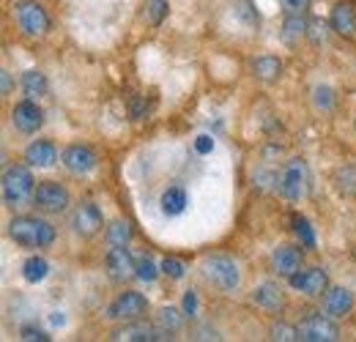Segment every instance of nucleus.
Instances as JSON below:
<instances>
[{
	"label": "nucleus",
	"instance_id": "1",
	"mask_svg": "<svg viewBox=\"0 0 356 342\" xmlns=\"http://www.w3.org/2000/svg\"><path fill=\"white\" fill-rule=\"evenodd\" d=\"M8 236L19 247L42 250L55 241V227H52V222H47L42 216H14L8 222Z\"/></svg>",
	"mask_w": 356,
	"mask_h": 342
},
{
	"label": "nucleus",
	"instance_id": "2",
	"mask_svg": "<svg viewBox=\"0 0 356 342\" xmlns=\"http://www.w3.org/2000/svg\"><path fill=\"white\" fill-rule=\"evenodd\" d=\"M36 197V181L28 168L14 165L3 172V200L11 209H19L25 203H31Z\"/></svg>",
	"mask_w": 356,
	"mask_h": 342
},
{
	"label": "nucleus",
	"instance_id": "3",
	"mask_svg": "<svg viewBox=\"0 0 356 342\" xmlns=\"http://www.w3.org/2000/svg\"><path fill=\"white\" fill-rule=\"evenodd\" d=\"M310 165L305 159H288L282 165V170L277 175V189L288 197V200H302L310 195Z\"/></svg>",
	"mask_w": 356,
	"mask_h": 342
},
{
	"label": "nucleus",
	"instance_id": "4",
	"mask_svg": "<svg viewBox=\"0 0 356 342\" xmlns=\"http://www.w3.org/2000/svg\"><path fill=\"white\" fill-rule=\"evenodd\" d=\"M14 19H17L19 31L31 39H39L49 31V17H47L44 6L36 0H17L14 3Z\"/></svg>",
	"mask_w": 356,
	"mask_h": 342
},
{
	"label": "nucleus",
	"instance_id": "5",
	"mask_svg": "<svg viewBox=\"0 0 356 342\" xmlns=\"http://www.w3.org/2000/svg\"><path fill=\"white\" fill-rule=\"evenodd\" d=\"M203 271H206L209 282H211V285H217V288H220V291H225V293H230V291H236V288L241 285V271H238V263H236L233 257H227V255L206 257Z\"/></svg>",
	"mask_w": 356,
	"mask_h": 342
},
{
	"label": "nucleus",
	"instance_id": "6",
	"mask_svg": "<svg viewBox=\"0 0 356 342\" xmlns=\"http://www.w3.org/2000/svg\"><path fill=\"white\" fill-rule=\"evenodd\" d=\"M148 312V299L137 291H127L107 307V318L118 320V323H129V320H143V315Z\"/></svg>",
	"mask_w": 356,
	"mask_h": 342
},
{
	"label": "nucleus",
	"instance_id": "7",
	"mask_svg": "<svg viewBox=\"0 0 356 342\" xmlns=\"http://www.w3.org/2000/svg\"><path fill=\"white\" fill-rule=\"evenodd\" d=\"M33 206L44 214H60L66 211L69 206V189L60 186L58 181H42L36 186V197H33Z\"/></svg>",
	"mask_w": 356,
	"mask_h": 342
},
{
	"label": "nucleus",
	"instance_id": "8",
	"mask_svg": "<svg viewBox=\"0 0 356 342\" xmlns=\"http://www.w3.org/2000/svg\"><path fill=\"white\" fill-rule=\"evenodd\" d=\"M296 329H299V340H305V342L340 340V329H337L329 318H323V315H307Z\"/></svg>",
	"mask_w": 356,
	"mask_h": 342
},
{
	"label": "nucleus",
	"instance_id": "9",
	"mask_svg": "<svg viewBox=\"0 0 356 342\" xmlns=\"http://www.w3.org/2000/svg\"><path fill=\"white\" fill-rule=\"evenodd\" d=\"M110 340H127V342H156V340H173L170 337V332H165V329H154V326H148V323H140V320H129V323H124V326H118V329H113L110 332Z\"/></svg>",
	"mask_w": 356,
	"mask_h": 342
},
{
	"label": "nucleus",
	"instance_id": "10",
	"mask_svg": "<svg viewBox=\"0 0 356 342\" xmlns=\"http://www.w3.org/2000/svg\"><path fill=\"white\" fill-rule=\"evenodd\" d=\"M107 274H110V279L113 282H118V285H124V282H129L137 277V263H134L132 252L127 250V247H113L110 252H107Z\"/></svg>",
	"mask_w": 356,
	"mask_h": 342
},
{
	"label": "nucleus",
	"instance_id": "11",
	"mask_svg": "<svg viewBox=\"0 0 356 342\" xmlns=\"http://www.w3.org/2000/svg\"><path fill=\"white\" fill-rule=\"evenodd\" d=\"M288 282H291L293 291H299V293H305V296H310V299H318V296H323V293L329 291V277H326L323 268L296 271Z\"/></svg>",
	"mask_w": 356,
	"mask_h": 342
},
{
	"label": "nucleus",
	"instance_id": "12",
	"mask_svg": "<svg viewBox=\"0 0 356 342\" xmlns=\"http://www.w3.org/2000/svg\"><path fill=\"white\" fill-rule=\"evenodd\" d=\"M72 227H74L83 238L99 236L102 227H104V216L99 211V206H93V203H80L74 216H72Z\"/></svg>",
	"mask_w": 356,
	"mask_h": 342
},
{
	"label": "nucleus",
	"instance_id": "13",
	"mask_svg": "<svg viewBox=\"0 0 356 342\" xmlns=\"http://www.w3.org/2000/svg\"><path fill=\"white\" fill-rule=\"evenodd\" d=\"M11 121H14V127L19 129L22 134H33V131H39V127L44 124V113H42V107L33 99H25V101L14 104Z\"/></svg>",
	"mask_w": 356,
	"mask_h": 342
},
{
	"label": "nucleus",
	"instance_id": "14",
	"mask_svg": "<svg viewBox=\"0 0 356 342\" xmlns=\"http://www.w3.org/2000/svg\"><path fill=\"white\" fill-rule=\"evenodd\" d=\"M302 263H305V255L296 247L282 244V247H277L271 252V271L280 274V277H285V279H291L296 271H302Z\"/></svg>",
	"mask_w": 356,
	"mask_h": 342
},
{
	"label": "nucleus",
	"instance_id": "15",
	"mask_svg": "<svg viewBox=\"0 0 356 342\" xmlns=\"http://www.w3.org/2000/svg\"><path fill=\"white\" fill-rule=\"evenodd\" d=\"M60 159H63V168L69 172H74V175H88L96 168V154L90 151L88 145H83V142L69 145Z\"/></svg>",
	"mask_w": 356,
	"mask_h": 342
},
{
	"label": "nucleus",
	"instance_id": "16",
	"mask_svg": "<svg viewBox=\"0 0 356 342\" xmlns=\"http://www.w3.org/2000/svg\"><path fill=\"white\" fill-rule=\"evenodd\" d=\"M351 307H354V296L346 288H329L323 293V312L329 318H346L351 312Z\"/></svg>",
	"mask_w": 356,
	"mask_h": 342
},
{
	"label": "nucleus",
	"instance_id": "17",
	"mask_svg": "<svg viewBox=\"0 0 356 342\" xmlns=\"http://www.w3.org/2000/svg\"><path fill=\"white\" fill-rule=\"evenodd\" d=\"M332 31L346 36V39H354L356 36V11L351 3H337L332 8Z\"/></svg>",
	"mask_w": 356,
	"mask_h": 342
},
{
	"label": "nucleus",
	"instance_id": "18",
	"mask_svg": "<svg viewBox=\"0 0 356 342\" xmlns=\"http://www.w3.org/2000/svg\"><path fill=\"white\" fill-rule=\"evenodd\" d=\"M25 162L31 168H52L58 162V148L49 142V140H36L28 145L25 151Z\"/></svg>",
	"mask_w": 356,
	"mask_h": 342
},
{
	"label": "nucleus",
	"instance_id": "19",
	"mask_svg": "<svg viewBox=\"0 0 356 342\" xmlns=\"http://www.w3.org/2000/svg\"><path fill=\"white\" fill-rule=\"evenodd\" d=\"M252 301H255L261 309H266V312H280V309L285 307V296H282L280 285H274V282L258 285V288L252 291Z\"/></svg>",
	"mask_w": 356,
	"mask_h": 342
},
{
	"label": "nucleus",
	"instance_id": "20",
	"mask_svg": "<svg viewBox=\"0 0 356 342\" xmlns=\"http://www.w3.org/2000/svg\"><path fill=\"white\" fill-rule=\"evenodd\" d=\"M252 74L261 83H277L282 77V60L277 55H261L252 60Z\"/></svg>",
	"mask_w": 356,
	"mask_h": 342
},
{
	"label": "nucleus",
	"instance_id": "21",
	"mask_svg": "<svg viewBox=\"0 0 356 342\" xmlns=\"http://www.w3.org/2000/svg\"><path fill=\"white\" fill-rule=\"evenodd\" d=\"M159 206H162V214L165 216L184 214V209H186V192H184L181 186H170V189H165V192H162Z\"/></svg>",
	"mask_w": 356,
	"mask_h": 342
},
{
	"label": "nucleus",
	"instance_id": "22",
	"mask_svg": "<svg viewBox=\"0 0 356 342\" xmlns=\"http://www.w3.org/2000/svg\"><path fill=\"white\" fill-rule=\"evenodd\" d=\"M107 241L110 247H127L132 241V225L124 219H115L107 225Z\"/></svg>",
	"mask_w": 356,
	"mask_h": 342
},
{
	"label": "nucleus",
	"instance_id": "23",
	"mask_svg": "<svg viewBox=\"0 0 356 342\" xmlns=\"http://www.w3.org/2000/svg\"><path fill=\"white\" fill-rule=\"evenodd\" d=\"M168 17V0H143V22L156 28Z\"/></svg>",
	"mask_w": 356,
	"mask_h": 342
},
{
	"label": "nucleus",
	"instance_id": "24",
	"mask_svg": "<svg viewBox=\"0 0 356 342\" xmlns=\"http://www.w3.org/2000/svg\"><path fill=\"white\" fill-rule=\"evenodd\" d=\"M334 186L340 195L346 197H354L356 195V165H346L334 172Z\"/></svg>",
	"mask_w": 356,
	"mask_h": 342
},
{
	"label": "nucleus",
	"instance_id": "25",
	"mask_svg": "<svg viewBox=\"0 0 356 342\" xmlns=\"http://www.w3.org/2000/svg\"><path fill=\"white\" fill-rule=\"evenodd\" d=\"M47 271H49V266H47L44 257H28L25 260V266H22V277H25V282H31V285H36V282H42L47 277Z\"/></svg>",
	"mask_w": 356,
	"mask_h": 342
},
{
	"label": "nucleus",
	"instance_id": "26",
	"mask_svg": "<svg viewBox=\"0 0 356 342\" xmlns=\"http://www.w3.org/2000/svg\"><path fill=\"white\" fill-rule=\"evenodd\" d=\"M22 88H25V96L28 99H39V96H44L47 93V77L42 72H25V77H22Z\"/></svg>",
	"mask_w": 356,
	"mask_h": 342
},
{
	"label": "nucleus",
	"instance_id": "27",
	"mask_svg": "<svg viewBox=\"0 0 356 342\" xmlns=\"http://www.w3.org/2000/svg\"><path fill=\"white\" fill-rule=\"evenodd\" d=\"M181 323H184V315L178 312L176 307H162V309L156 312V326L165 329V332H170V334L181 329Z\"/></svg>",
	"mask_w": 356,
	"mask_h": 342
},
{
	"label": "nucleus",
	"instance_id": "28",
	"mask_svg": "<svg viewBox=\"0 0 356 342\" xmlns=\"http://www.w3.org/2000/svg\"><path fill=\"white\" fill-rule=\"evenodd\" d=\"M302 36H307V19L302 17V14H288V19H285V39L288 42H296V39H302Z\"/></svg>",
	"mask_w": 356,
	"mask_h": 342
},
{
	"label": "nucleus",
	"instance_id": "29",
	"mask_svg": "<svg viewBox=\"0 0 356 342\" xmlns=\"http://www.w3.org/2000/svg\"><path fill=\"white\" fill-rule=\"evenodd\" d=\"M293 230H296V236L302 238V244H305L307 250L315 247V233H312L310 222H307L305 216H293Z\"/></svg>",
	"mask_w": 356,
	"mask_h": 342
},
{
	"label": "nucleus",
	"instance_id": "30",
	"mask_svg": "<svg viewBox=\"0 0 356 342\" xmlns=\"http://www.w3.org/2000/svg\"><path fill=\"white\" fill-rule=\"evenodd\" d=\"M159 271H162V268H156L151 257H140V260H137V279H143V282H154V279L159 277Z\"/></svg>",
	"mask_w": 356,
	"mask_h": 342
},
{
	"label": "nucleus",
	"instance_id": "31",
	"mask_svg": "<svg viewBox=\"0 0 356 342\" xmlns=\"http://www.w3.org/2000/svg\"><path fill=\"white\" fill-rule=\"evenodd\" d=\"M268 334H271V340H282V342L299 340V329H293V326H288V323H274Z\"/></svg>",
	"mask_w": 356,
	"mask_h": 342
},
{
	"label": "nucleus",
	"instance_id": "32",
	"mask_svg": "<svg viewBox=\"0 0 356 342\" xmlns=\"http://www.w3.org/2000/svg\"><path fill=\"white\" fill-rule=\"evenodd\" d=\"M159 268H162V274H168L170 279H181V277L186 274V266H184L178 257H165Z\"/></svg>",
	"mask_w": 356,
	"mask_h": 342
},
{
	"label": "nucleus",
	"instance_id": "33",
	"mask_svg": "<svg viewBox=\"0 0 356 342\" xmlns=\"http://www.w3.org/2000/svg\"><path fill=\"white\" fill-rule=\"evenodd\" d=\"M312 96H315V107L318 110H332V104H334V96H332V88L326 86H318L312 90Z\"/></svg>",
	"mask_w": 356,
	"mask_h": 342
},
{
	"label": "nucleus",
	"instance_id": "34",
	"mask_svg": "<svg viewBox=\"0 0 356 342\" xmlns=\"http://www.w3.org/2000/svg\"><path fill=\"white\" fill-rule=\"evenodd\" d=\"M195 312H197V293H195V291H186V293H184V315L192 318Z\"/></svg>",
	"mask_w": 356,
	"mask_h": 342
},
{
	"label": "nucleus",
	"instance_id": "35",
	"mask_svg": "<svg viewBox=\"0 0 356 342\" xmlns=\"http://www.w3.org/2000/svg\"><path fill=\"white\" fill-rule=\"evenodd\" d=\"M19 334H22V340H28V342H47L49 340L44 332H39V329H33V326H25Z\"/></svg>",
	"mask_w": 356,
	"mask_h": 342
},
{
	"label": "nucleus",
	"instance_id": "36",
	"mask_svg": "<svg viewBox=\"0 0 356 342\" xmlns=\"http://www.w3.org/2000/svg\"><path fill=\"white\" fill-rule=\"evenodd\" d=\"M288 11H293V14H305V8H310L312 0H280Z\"/></svg>",
	"mask_w": 356,
	"mask_h": 342
},
{
	"label": "nucleus",
	"instance_id": "37",
	"mask_svg": "<svg viewBox=\"0 0 356 342\" xmlns=\"http://www.w3.org/2000/svg\"><path fill=\"white\" fill-rule=\"evenodd\" d=\"M195 151H197V154H209V151H214V140L206 137V134L197 137V140H195Z\"/></svg>",
	"mask_w": 356,
	"mask_h": 342
},
{
	"label": "nucleus",
	"instance_id": "38",
	"mask_svg": "<svg viewBox=\"0 0 356 342\" xmlns=\"http://www.w3.org/2000/svg\"><path fill=\"white\" fill-rule=\"evenodd\" d=\"M0 77H3V93H8L11 90V74L8 72H0Z\"/></svg>",
	"mask_w": 356,
	"mask_h": 342
}]
</instances>
